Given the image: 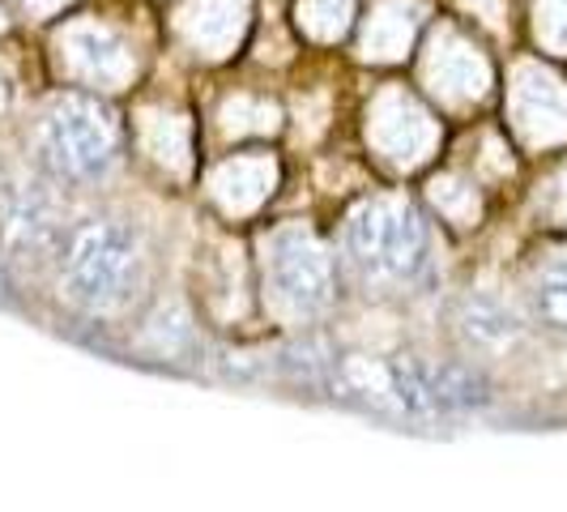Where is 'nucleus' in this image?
<instances>
[{
    "mask_svg": "<svg viewBox=\"0 0 567 512\" xmlns=\"http://www.w3.org/2000/svg\"><path fill=\"white\" fill-rule=\"evenodd\" d=\"M145 278L142 231L120 218H90L69 235L60 253V286L90 316L120 313L133 304Z\"/></svg>",
    "mask_w": 567,
    "mask_h": 512,
    "instance_id": "obj_1",
    "label": "nucleus"
},
{
    "mask_svg": "<svg viewBox=\"0 0 567 512\" xmlns=\"http://www.w3.org/2000/svg\"><path fill=\"white\" fill-rule=\"evenodd\" d=\"M346 253L371 283H414L431 260L423 214L405 201H371L346 227Z\"/></svg>",
    "mask_w": 567,
    "mask_h": 512,
    "instance_id": "obj_2",
    "label": "nucleus"
},
{
    "mask_svg": "<svg viewBox=\"0 0 567 512\" xmlns=\"http://www.w3.org/2000/svg\"><path fill=\"white\" fill-rule=\"evenodd\" d=\"M43 158L69 184L107 180L120 158V129L112 112L85 94H64L43 115Z\"/></svg>",
    "mask_w": 567,
    "mask_h": 512,
    "instance_id": "obj_3",
    "label": "nucleus"
},
{
    "mask_svg": "<svg viewBox=\"0 0 567 512\" xmlns=\"http://www.w3.org/2000/svg\"><path fill=\"white\" fill-rule=\"evenodd\" d=\"M269 283L290 313L320 316L333 304V260L312 231H278L269 244Z\"/></svg>",
    "mask_w": 567,
    "mask_h": 512,
    "instance_id": "obj_4",
    "label": "nucleus"
},
{
    "mask_svg": "<svg viewBox=\"0 0 567 512\" xmlns=\"http://www.w3.org/2000/svg\"><path fill=\"white\" fill-rule=\"evenodd\" d=\"M0 235L13 253H48L60 235L56 197L39 180H9L0 188Z\"/></svg>",
    "mask_w": 567,
    "mask_h": 512,
    "instance_id": "obj_5",
    "label": "nucleus"
},
{
    "mask_svg": "<svg viewBox=\"0 0 567 512\" xmlns=\"http://www.w3.org/2000/svg\"><path fill=\"white\" fill-rule=\"evenodd\" d=\"M529 313L550 338L567 341V253L550 256L529 283Z\"/></svg>",
    "mask_w": 567,
    "mask_h": 512,
    "instance_id": "obj_6",
    "label": "nucleus"
},
{
    "mask_svg": "<svg viewBox=\"0 0 567 512\" xmlns=\"http://www.w3.org/2000/svg\"><path fill=\"white\" fill-rule=\"evenodd\" d=\"M461 334L474 341L478 350H504V346L516 341L520 325H516V316H512L499 299L474 295V299L465 304V313H461Z\"/></svg>",
    "mask_w": 567,
    "mask_h": 512,
    "instance_id": "obj_7",
    "label": "nucleus"
}]
</instances>
